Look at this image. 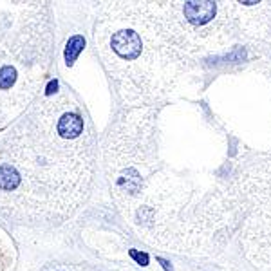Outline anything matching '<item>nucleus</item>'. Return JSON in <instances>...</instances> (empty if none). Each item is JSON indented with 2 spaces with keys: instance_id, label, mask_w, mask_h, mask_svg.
<instances>
[{
  "instance_id": "20e7f679",
  "label": "nucleus",
  "mask_w": 271,
  "mask_h": 271,
  "mask_svg": "<svg viewBox=\"0 0 271 271\" xmlns=\"http://www.w3.org/2000/svg\"><path fill=\"white\" fill-rule=\"evenodd\" d=\"M158 107L126 108L101 141V161L117 212L125 210L163 168L158 156Z\"/></svg>"
},
{
  "instance_id": "7ed1b4c3",
  "label": "nucleus",
  "mask_w": 271,
  "mask_h": 271,
  "mask_svg": "<svg viewBox=\"0 0 271 271\" xmlns=\"http://www.w3.org/2000/svg\"><path fill=\"white\" fill-rule=\"evenodd\" d=\"M54 31L49 2H29L0 26V132L44 92L54 60Z\"/></svg>"
},
{
  "instance_id": "423d86ee",
  "label": "nucleus",
  "mask_w": 271,
  "mask_h": 271,
  "mask_svg": "<svg viewBox=\"0 0 271 271\" xmlns=\"http://www.w3.org/2000/svg\"><path fill=\"white\" fill-rule=\"evenodd\" d=\"M83 47H85V38L81 35H72L67 40V44H65V63L72 65Z\"/></svg>"
},
{
  "instance_id": "f257e3e1",
  "label": "nucleus",
  "mask_w": 271,
  "mask_h": 271,
  "mask_svg": "<svg viewBox=\"0 0 271 271\" xmlns=\"http://www.w3.org/2000/svg\"><path fill=\"white\" fill-rule=\"evenodd\" d=\"M96 161L85 107L69 87L47 81L0 138V219L27 230L67 222L89 201Z\"/></svg>"
},
{
  "instance_id": "f03ea898",
  "label": "nucleus",
  "mask_w": 271,
  "mask_h": 271,
  "mask_svg": "<svg viewBox=\"0 0 271 271\" xmlns=\"http://www.w3.org/2000/svg\"><path fill=\"white\" fill-rule=\"evenodd\" d=\"M94 47L126 108L156 107L190 69L163 38L147 2H101Z\"/></svg>"
},
{
  "instance_id": "39448f33",
  "label": "nucleus",
  "mask_w": 271,
  "mask_h": 271,
  "mask_svg": "<svg viewBox=\"0 0 271 271\" xmlns=\"http://www.w3.org/2000/svg\"><path fill=\"white\" fill-rule=\"evenodd\" d=\"M240 206H231L239 212L240 240L255 264H271V161L257 159L239 177Z\"/></svg>"
}]
</instances>
